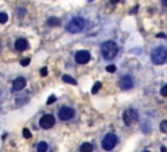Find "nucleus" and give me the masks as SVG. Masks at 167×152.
Segmentation results:
<instances>
[{
	"mask_svg": "<svg viewBox=\"0 0 167 152\" xmlns=\"http://www.w3.org/2000/svg\"><path fill=\"white\" fill-rule=\"evenodd\" d=\"M118 51H119V47L114 41H106V42H103L102 46H100V53H102L103 58H105L106 61L114 59L115 56L118 55Z\"/></svg>",
	"mask_w": 167,
	"mask_h": 152,
	"instance_id": "f257e3e1",
	"label": "nucleus"
},
{
	"mask_svg": "<svg viewBox=\"0 0 167 152\" xmlns=\"http://www.w3.org/2000/svg\"><path fill=\"white\" fill-rule=\"evenodd\" d=\"M84 26H85V20L82 17H80V16H76V17H73L69 21V24L67 25L65 29L69 33H78V31L84 29Z\"/></svg>",
	"mask_w": 167,
	"mask_h": 152,
	"instance_id": "f03ea898",
	"label": "nucleus"
},
{
	"mask_svg": "<svg viewBox=\"0 0 167 152\" xmlns=\"http://www.w3.org/2000/svg\"><path fill=\"white\" fill-rule=\"evenodd\" d=\"M152 61L155 64H163L167 62V49L165 47H157L152 51Z\"/></svg>",
	"mask_w": 167,
	"mask_h": 152,
	"instance_id": "7ed1b4c3",
	"label": "nucleus"
},
{
	"mask_svg": "<svg viewBox=\"0 0 167 152\" xmlns=\"http://www.w3.org/2000/svg\"><path fill=\"white\" fill-rule=\"evenodd\" d=\"M118 144V137L115 134H107L102 139V148L107 152L112 151Z\"/></svg>",
	"mask_w": 167,
	"mask_h": 152,
	"instance_id": "20e7f679",
	"label": "nucleus"
},
{
	"mask_svg": "<svg viewBox=\"0 0 167 152\" xmlns=\"http://www.w3.org/2000/svg\"><path fill=\"white\" fill-rule=\"evenodd\" d=\"M138 119V113L136 109H127L124 112V114H123V121H124V123L127 126H131L133 125L134 122H136Z\"/></svg>",
	"mask_w": 167,
	"mask_h": 152,
	"instance_id": "39448f33",
	"label": "nucleus"
},
{
	"mask_svg": "<svg viewBox=\"0 0 167 152\" xmlns=\"http://www.w3.org/2000/svg\"><path fill=\"white\" fill-rule=\"evenodd\" d=\"M39 125L42 129H46V130L51 129L52 126L55 125V117H53L52 114H45V115L40 118Z\"/></svg>",
	"mask_w": 167,
	"mask_h": 152,
	"instance_id": "423d86ee",
	"label": "nucleus"
},
{
	"mask_svg": "<svg viewBox=\"0 0 167 152\" xmlns=\"http://www.w3.org/2000/svg\"><path fill=\"white\" fill-rule=\"evenodd\" d=\"M74 117V110L69 106H63L60 110H59V118L61 121H69Z\"/></svg>",
	"mask_w": 167,
	"mask_h": 152,
	"instance_id": "0eeeda50",
	"label": "nucleus"
},
{
	"mask_svg": "<svg viewBox=\"0 0 167 152\" xmlns=\"http://www.w3.org/2000/svg\"><path fill=\"white\" fill-rule=\"evenodd\" d=\"M76 62L78 64H85L90 61V53L86 51V50H81V51H77L76 53V56H74Z\"/></svg>",
	"mask_w": 167,
	"mask_h": 152,
	"instance_id": "6e6552de",
	"label": "nucleus"
},
{
	"mask_svg": "<svg viewBox=\"0 0 167 152\" xmlns=\"http://www.w3.org/2000/svg\"><path fill=\"white\" fill-rule=\"evenodd\" d=\"M119 87H120L123 91L131 89V88L133 87V80H132V77L129 75H124L120 80H119Z\"/></svg>",
	"mask_w": 167,
	"mask_h": 152,
	"instance_id": "1a4fd4ad",
	"label": "nucleus"
},
{
	"mask_svg": "<svg viewBox=\"0 0 167 152\" xmlns=\"http://www.w3.org/2000/svg\"><path fill=\"white\" fill-rule=\"evenodd\" d=\"M26 87V79L24 76H18L13 80V91H21Z\"/></svg>",
	"mask_w": 167,
	"mask_h": 152,
	"instance_id": "9d476101",
	"label": "nucleus"
},
{
	"mask_svg": "<svg viewBox=\"0 0 167 152\" xmlns=\"http://www.w3.org/2000/svg\"><path fill=\"white\" fill-rule=\"evenodd\" d=\"M14 47L18 51H25L26 49H29V42H27L26 39H24V38H20V39L16 41Z\"/></svg>",
	"mask_w": 167,
	"mask_h": 152,
	"instance_id": "9b49d317",
	"label": "nucleus"
},
{
	"mask_svg": "<svg viewBox=\"0 0 167 152\" xmlns=\"http://www.w3.org/2000/svg\"><path fill=\"white\" fill-rule=\"evenodd\" d=\"M94 147L91 143H82L80 147V152H93Z\"/></svg>",
	"mask_w": 167,
	"mask_h": 152,
	"instance_id": "f8f14e48",
	"label": "nucleus"
},
{
	"mask_svg": "<svg viewBox=\"0 0 167 152\" xmlns=\"http://www.w3.org/2000/svg\"><path fill=\"white\" fill-rule=\"evenodd\" d=\"M48 151V144L47 142H39L37 145V152H47Z\"/></svg>",
	"mask_w": 167,
	"mask_h": 152,
	"instance_id": "ddd939ff",
	"label": "nucleus"
},
{
	"mask_svg": "<svg viewBox=\"0 0 167 152\" xmlns=\"http://www.w3.org/2000/svg\"><path fill=\"white\" fill-rule=\"evenodd\" d=\"M47 25L48 26H56V25H60V20L56 17H50L48 20H47Z\"/></svg>",
	"mask_w": 167,
	"mask_h": 152,
	"instance_id": "4468645a",
	"label": "nucleus"
},
{
	"mask_svg": "<svg viewBox=\"0 0 167 152\" xmlns=\"http://www.w3.org/2000/svg\"><path fill=\"white\" fill-rule=\"evenodd\" d=\"M63 81H64V83H68V84H73V85L77 84V81L69 75H63Z\"/></svg>",
	"mask_w": 167,
	"mask_h": 152,
	"instance_id": "2eb2a0df",
	"label": "nucleus"
},
{
	"mask_svg": "<svg viewBox=\"0 0 167 152\" xmlns=\"http://www.w3.org/2000/svg\"><path fill=\"white\" fill-rule=\"evenodd\" d=\"M100 87H102V83H100V81H97V83L93 85V89H91V93H93V94H97V93H98V91L100 89Z\"/></svg>",
	"mask_w": 167,
	"mask_h": 152,
	"instance_id": "dca6fc26",
	"label": "nucleus"
},
{
	"mask_svg": "<svg viewBox=\"0 0 167 152\" xmlns=\"http://www.w3.org/2000/svg\"><path fill=\"white\" fill-rule=\"evenodd\" d=\"M8 21V15L5 12H1L0 13V24H5Z\"/></svg>",
	"mask_w": 167,
	"mask_h": 152,
	"instance_id": "f3484780",
	"label": "nucleus"
},
{
	"mask_svg": "<svg viewBox=\"0 0 167 152\" xmlns=\"http://www.w3.org/2000/svg\"><path fill=\"white\" fill-rule=\"evenodd\" d=\"M159 130L162 132H165V134H167V121H162L159 125Z\"/></svg>",
	"mask_w": 167,
	"mask_h": 152,
	"instance_id": "a211bd4d",
	"label": "nucleus"
},
{
	"mask_svg": "<svg viewBox=\"0 0 167 152\" xmlns=\"http://www.w3.org/2000/svg\"><path fill=\"white\" fill-rule=\"evenodd\" d=\"M22 135H24V138H26V139H30V138H31V132H30V130L25 127V129L22 130Z\"/></svg>",
	"mask_w": 167,
	"mask_h": 152,
	"instance_id": "6ab92c4d",
	"label": "nucleus"
},
{
	"mask_svg": "<svg viewBox=\"0 0 167 152\" xmlns=\"http://www.w3.org/2000/svg\"><path fill=\"white\" fill-rule=\"evenodd\" d=\"M106 71L107 72H111V74H112V72L116 71V67L114 64H110V66H107V67H106Z\"/></svg>",
	"mask_w": 167,
	"mask_h": 152,
	"instance_id": "aec40b11",
	"label": "nucleus"
},
{
	"mask_svg": "<svg viewBox=\"0 0 167 152\" xmlns=\"http://www.w3.org/2000/svg\"><path fill=\"white\" fill-rule=\"evenodd\" d=\"M160 94H162L163 97H167V84L160 88Z\"/></svg>",
	"mask_w": 167,
	"mask_h": 152,
	"instance_id": "412c9836",
	"label": "nucleus"
},
{
	"mask_svg": "<svg viewBox=\"0 0 167 152\" xmlns=\"http://www.w3.org/2000/svg\"><path fill=\"white\" fill-rule=\"evenodd\" d=\"M47 74H48V69H47V67H43V68H40V76H47Z\"/></svg>",
	"mask_w": 167,
	"mask_h": 152,
	"instance_id": "4be33fe9",
	"label": "nucleus"
},
{
	"mask_svg": "<svg viewBox=\"0 0 167 152\" xmlns=\"http://www.w3.org/2000/svg\"><path fill=\"white\" fill-rule=\"evenodd\" d=\"M56 101V97L55 96H50V99L47 100V105H51V104H53Z\"/></svg>",
	"mask_w": 167,
	"mask_h": 152,
	"instance_id": "5701e85b",
	"label": "nucleus"
},
{
	"mask_svg": "<svg viewBox=\"0 0 167 152\" xmlns=\"http://www.w3.org/2000/svg\"><path fill=\"white\" fill-rule=\"evenodd\" d=\"M20 63H21V66H24V67H26V66H27V64H29V63H30V59H29V58H26V59H22V61H21Z\"/></svg>",
	"mask_w": 167,
	"mask_h": 152,
	"instance_id": "b1692460",
	"label": "nucleus"
},
{
	"mask_svg": "<svg viewBox=\"0 0 167 152\" xmlns=\"http://www.w3.org/2000/svg\"><path fill=\"white\" fill-rule=\"evenodd\" d=\"M137 11H138V5H136V7L132 9V11L129 12V13H131V15H136V12H137Z\"/></svg>",
	"mask_w": 167,
	"mask_h": 152,
	"instance_id": "393cba45",
	"label": "nucleus"
},
{
	"mask_svg": "<svg viewBox=\"0 0 167 152\" xmlns=\"http://www.w3.org/2000/svg\"><path fill=\"white\" fill-rule=\"evenodd\" d=\"M157 38H166V34L165 33H158L157 34Z\"/></svg>",
	"mask_w": 167,
	"mask_h": 152,
	"instance_id": "a878e982",
	"label": "nucleus"
},
{
	"mask_svg": "<svg viewBox=\"0 0 167 152\" xmlns=\"http://www.w3.org/2000/svg\"><path fill=\"white\" fill-rule=\"evenodd\" d=\"M18 16H20V17H22V16H24V9H20V13H18Z\"/></svg>",
	"mask_w": 167,
	"mask_h": 152,
	"instance_id": "bb28decb",
	"label": "nucleus"
},
{
	"mask_svg": "<svg viewBox=\"0 0 167 152\" xmlns=\"http://www.w3.org/2000/svg\"><path fill=\"white\" fill-rule=\"evenodd\" d=\"M110 1H111L112 4H116V3H119V1H120V0H110Z\"/></svg>",
	"mask_w": 167,
	"mask_h": 152,
	"instance_id": "cd10ccee",
	"label": "nucleus"
},
{
	"mask_svg": "<svg viewBox=\"0 0 167 152\" xmlns=\"http://www.w3.org/2000/svg\"><path fill=\"white\" fill-rule=\"evenodd\" d=\"M162 4L165 5V7H167V0H162Z\"/></svg>",
	"mask_w": 167,
	"mask_h": 152,
	"instance_id": "c85d7f7f",
	"label": "nucleus"
},
{
	"mask_svg": "<svg viewBox=\"0 0 167 152\" xmlns=\"http://www.w3.org/2000/svg\"><path fill=\"white\" fill-rule=\"evenodd\" d=\"M160 152H167L166 151V147H160Z\"/></svg>",
	"mask_w": 167,
	"mask_h": 152,
	"instance_id": "c756f323",
	"label": "nucleus"
},
{
	"mask_svg": "<svg viewBox=\"0 0 167 152\" xmlns=\"http://www.w3.org/2000/svg\"><path fill=\"white\" fill-rule=\"evenodd\" d=\"M142 152H152V151H149V150H145V151H142Z\"/></svg>",
	"mask_w": 167,
	"mask_h": 152,
	"instance_id": "7c9ffc66",
	"label": "nucleus"
},
{
	"mask_svg": "<svg viewBox=\"0 0 167 152\" xmlns=\"http://www.w3.org/2000/svg\"><path fill=\"white\" fill-rule=\"evenodd\" d=\"M89 1H93V0H89Z\"/></svg>",
	"mask_w": 167,
	"mask_h": 152,
	"instance_id": "2f4dec72",
	"label": "nucleus"
}]
</instances>
